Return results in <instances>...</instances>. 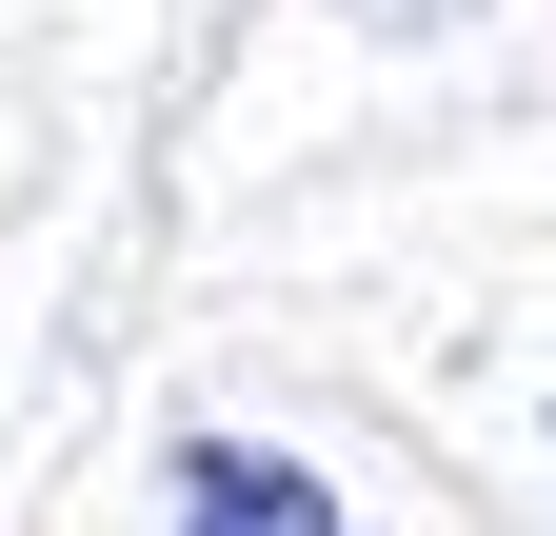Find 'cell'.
Instances as JSON below:
<instances>
[{
  "instance_id": "6da1fadb",
  "label": "cell",
  "mask_w": 556,
  "mask_h": 536,
  "mask_svg": "<svg viewBox=\"0 0 556 536\" xmlns=\"http://www.w3.org/2000/svg\"><path fill=\"white\" fill-rule=\"evenodd\" d=\"M160 536H358L299 457H258V437H179V477H160Z\"/></svg>"
}]
</instances>
